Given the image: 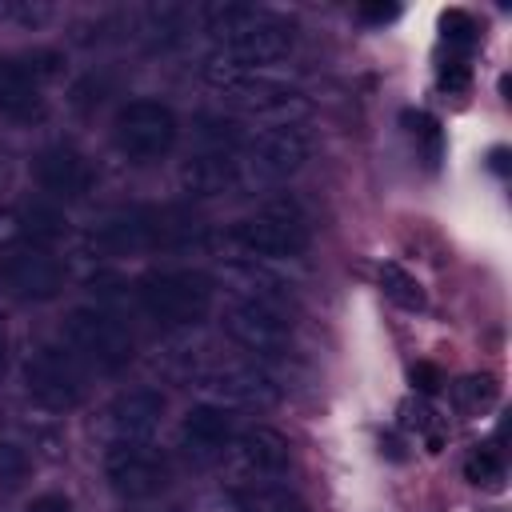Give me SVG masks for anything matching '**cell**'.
I'll use <instances>...</instances> for the list:
<instances>
[{
  "instance_id": "obj_1",
  "label": "cell",
  "mask_w": 512,
  "mask_h": 512,
  "mask_svg": "<svg viewBox=\"0 0 512 512\" xmlns=\"http://www.w3.org/2000/svg\"><path fill=\"white\" fill-rule=\"evenodd\" d=\"M212 280L192 268L176 272H152L140 280V304L160 324H200L212 308Z\"/></svg>"
},
{
  "instance_id": "obj_2",
  "label": "cell",
  "mask_w": 512,
  "mask_h": 512,
  "mask_svg": "<svg viewBox=\"0 0 512 512\" xmlns=\"http://www.w3.org/2000/svg\"><path fill=\"white\" fill-rule=\"evenodd\" d=\"M308 160V144L300 136V128H264L252 140L240 144L236 152V184L248 188H268L288 180L292 172H300V164Z\"/></svg>"
},
{
  "instance_id": "obj_3",
  "label": "cell",
  "mask_w": 512,
  "mask_h": 512,
  "mask_svg": "<svg viewBox=\"0 0 512 512\" xmlns=\"http://www.w3.org/2000/svg\"><path fill=\"white\" fill-rule=\"evenodd\" d=\"M236 244L252 260H292L308 248V224L292 200H272L256 216L236 224Z\"/></svg>"
},
{
  "instance_id": "obj_4",
  "label": "cell",
  "mask_w": 512,
  "mask_h": 512,
  "mask_svg": "<svg viewBox=\"0 0 512 512\" xmlns=\"http://www.w3.org/2000/svg\"><path fill=\"white\" fill-rule=\"evenodd\" d=\"M64 340L76 356H84L92 368H104V372H116L132 360L128 328L100 308H72L64 320Z\"/></svg>"
},
{
  "instance_id": "obj_5",
  "label": "cell",
  "mask_w": 512,
  "mask_h": 512,
  "mask_svg": "<svg viewBox=\"0 0 512 512\" xmlns=\"http://www.w3.org/2000/svg\"><path fill=\"white\" fill-rule=\"evenodd\" d=\"M176 116L160 100H132L116 112V144L128 160L148 164L172 152L176 144Z\"/></svg>"
},
{
  "instance_id": "obj_6",
  "label": "cell",
  "mask_w": 512,
  "mask_h": 512,
  "mask_svg": "<svg viewBox=\"0 0 512 512\" xmlns=\"http://www.w3.org/2000/svg\"><path fill=\"white\" fill-rule=\"evenodd\" d=\"M104 476L112 492L128 500H144L168 484V460L148 440H112L104 452Z\"/></svg>"
},
{
  "instance_id": "obj_7",
  "label": "cell",
  "mask_w": 512,
  "mask_h": 512,
  "mask_svg": "<svg viewBox=\"0 0 512 512\" xmlns=\"http://www.w3.org/2000/svg\"><path fill=\"white\" fill-rule=\"evenodd\" d=\"M196 388H204L220 404H244V408H264L280 396L276 380L252 360H220V364L196 372Z\"/></svg>"
},
{
  "instance_id": "obj_8",
  "label": "cell",
  "mask_w": 512,
  "mask_h": 512,
  "mask_svg": "<svg viewBox=\"0 0 512 512\" xmlns=\"http://www.w3.org/2000/svg\"><path fill=\"white\" fill-rule=\"evenodd\" d=\"M224 332L248 348L252 356H276L292 344V320L276 308H260V304H248V300H236L224 308Z\"/></svg>"
},
{
  "instance_id": "obj_9",
  "label": "cell",
  "mask_w": 512,
  "mask_h": 512,
  "mask_svg": "<svg viewBox=\"0 0 512 512\" xmlns=\"http://www.w3.org/2000/svg\"><path fill=\"white\" fill-rule=\"evenodd\" d=\"M0 280L8 284V292L24 300H52L64 288V264L48 248L24 244L0 260Z\"/></svg>"
},
{
  "instance_id": "obj_10",
  "label": "cell",
  "mask_w": 512,
  "mask_h": 512,
  "mask_svg": "<svg viewBox=\"0 0 512 512\" xmlns=\"http://www.w3.org/2000/svg\"><path fill=\"white\" fill-rule=\"evenodd\" d=\"M24 380H28V392L44 408H56V412L80 404V396H84V376L76 372L72 356L56 352V348L32 352L28 364H24Z\"/></svg>"
},
{
  "instance_id": "obj_11",
  "label": "cell",
  "mask_w": 512,
  "mask_h": 512,
  "mask_svg": "<svg viewBox=\"0 0 512 512\" xmlns=\"http://www.w3.org/2000/svg\"><path fill=\"white\" fill-rule=\"evenodd\" d=\"M160 220L164 212L152 208H128V212H112L96 232L92 244L108 256H128V252H144L160 244Z\"/></svg>"
},
{
  "instance_id": "obj_12",
  "label": "cell",
  "mask_w": 512,
  "mask_h": 512,
  "mask_svg": "<svg viewBox=\"0 0 512 512\" xmlns=\"http://www.w3.org/2000/svg\"><path fill=\"white\" fill-rule=\"evenodd\" d=\"M224 280L232 284V292H240V300H248V304H260V308H276V312H292L296 308V292H292V284L280 276V272H272L264 260H232V264H224Z\"/></svg>"
},
{
  "instance_id": "obj_13",
  "label": "cell",
  "mask_w": 512,
  "mask_h": 512,
  "mask_svg": "<svg viewBox=\"0 0 512 512\" xmlns=\"http://www.w3.org/2000/svg\"><path fill=\"white\" fill-rule=\"evenodd\" d=\"M36 176H40V188L52 192L56 200H80L92 188V168L72 148H48L36 160Z\"/></svg>"
},
{
  "instance_id": "obj_14",
  "label": "cell",
  "mask_w": 512,
  "mask_h": 512,
  "mask_svg": "<svg viewBox=\"0 0 512 512\" xmlns=\"http://www.w3.org/2000/svg\"><path fill=\"white\" fill-rule=\"evenodd\" d=\"M232 452H236L240 468H248V472H256V476H276V472H284V468L292 464L288 440H284L276 428H268V424H256V428H248V432H236Z\"/></svg>"
},
{
  "instance_id": "obj_15",
  "label": "cell",
  "mask_w": 512,
  "mask_h": 512,
  "mask_svg": "<svg viewBox=\"0 0 512 512\" xmlns=\"http://www.w3.org/2000/svg\"><path fill=\"white\" fill-rule=\"evenodd\" d=\"M160 416H164V400H160V392H148V388L124 392L108 408L116 440H152V432L160 428Z\"/></svg>"
},
{
  "instance_id": "obj_16",
  "label": "cell",
  "mask_w": 512,
  "mask_h": 512,
  "mask_svg": "<svg viewBox=\"0 0 512 512\" xmlns=\"http://www.w3.org/2000/svg\"><path fill=\"white\" fill-rule=\"evenodd\" d=\"M184 440H188V452L216 456L236 440V420L224 404H196L184 416Z\"/></svg>"
},
{
  "instance_id": "obj_17",
  "label": "cell",
  "mask_w": 512,
  "mask_h": 512,
  "mask_svg": "<svg viewBox=\"0 0 512 512\" xmlns=\"http://www.w3.org/2000/svg\"><path fill=\"white\" fill-rule=\"evenodd\" d=\"M180 180L192 196H220V192L236 188V152H212L208 148L184 164Z\"/></svg>"
},
{
  "instance_id": "obj_18",
  "label": "cell",
  "mask_w": 512,
  "mask_h": 512,
  "mask_svg": "<svg viewBox=\"0 0 512 512\" xmlns=\"http://www.w3.org/2000/svg\"><path fill=\"white\" fill-rule=\"evenodd\" d=\"M240 512H308L304 500L288 488V484H272V480H256L232 492Z\"/></svg>"
},
{
  "instance_id": "obj_19",
  "label": "cell",
  "mask_w": 512,
  "mask_h": 512,
  "mask_svg": "<svg viewBox=\"0 0 512 512\" xmlns=\"http://www.w3.org/2000/svg\"><path fill=\"white\" fill-rule=\"evenodd\" d=\"M36 108V80L24 64L16 60H0V112L24 116Z\"/></svg>"
},
{
  "instance_id": "obj_20",
  "label": "cell",
  "mask_w": 512,
  "mask_h": 512,
  "mask_svg": "<svg viewBox=\"0 0 512 512\" xmlns=\"http://www.w3.org/2000/svg\"><path fill=\"white\" fill-rule=\"evenodd\" d=\"M64 216L56 212V208H48V204H28L24 212H20V236L28 240V244H36V248H48L52 240H60L64 236Z\"/></svg>"
},
{
  "instance_id": "obj_21",
  "label": "cell",
  "mask_w": 512,
  "mask_h": 512,
  "mask_svg": "<svg viewBox=\"0 0 512 512\" xmlns=\"http://www.w3.org/2000/svg\"><path fill=\"white\" fill-rule=\"evenodd\" d=\"M380 288H384V296L388 300H396L400 308H408V312H420L424 304H428V296H424V284L412 276V272H404L400 264H380Z\"/></svg>"
},
{
  "instance_id": "obj_22",
  "label": "cell",
  "mask_w": 512,
  "mask_h": 512,
  "mask_svg": "<svg viewBox=\"0 0 512 512\" xmlns=\"http://www.w3.org/2000/svg\"><path fill=\"white\" fill-rule=\"evenodd\" d=\"M464 480H468V484H480V488H500V480H504L500 456H496L492 448L468 452V460H464Z\"/></svg>"
},
{
  "instance_id": "obj_23",
  "label": "cell",
  "mask_w": 512,
  "mask_h": 512,
  "mask_svg": "<svg viewBox=\"0 0 512 512\" xmlns=\"http://www.w3.org/2000/svg\"><path fill=\"white\" fill-rule=\"evenodd\" d=\"M400 120L408 124L412 140H420V144H424V156H428V164L436 168V164H440V124H436L428 112H412V108H408Z\"/></svg>"
},
{
  "instance_id": "obj_24",
  "label": "cell",
  "mask_w": 512,
  "mask_h": 512,
  "mask_svg": "<svg viewBox=\"0 0 512 512\" xmlns=\"http://www.w3.org/2000/svg\"><path fill=\"white\" fill-rule=\"evenodd\" d=\"M496 376H468V380H460L456 384V400H460V408H472V412H480V408H488L492 400H496Z\"/></svg>"
},
{
  "instance_id": "obj_25",
  "label": "cell",
  "mask_w": 512,
  "mask_h": 512,
  "mask_svg": "<svg viewBox=\"0 0 512 512\" xmlns=\"http://www.w3.org/2000/svg\"><path fill=\"white\" fill-rule=\"evenodd\" d=\"M28 476V456L20 444L0 440V484H20Z\"/></svg>"
},
{
  "instance_id": "obj_26",
  "label": "cell",
  "mask_w": 512,
  "mask_h": 512,
  "mask_svg": "<svg viewBox=\"0 0 512 512\" xmlns=\"http://www.w3.org/2000/svg\"><path fill=\"white\" fill-rule=\"evenodd\" d=\"M440 28H444V36H448L452 44H472V40H476V20H472L464 8H448V12L440 16Z\"/></svg>"
},
{
  "instance_id": "obj_27",
  "label": "cell",
  "mask_w": 512,
  "mask_h": 512,
  "mask_svg": "<svg viewBox=\"0 0 512 512\" xmlns=\"http://www.w3.org/2000/svg\"><path fill=\"white\" fill-rule=\"evenodd\" d=\"M412 384H416V392L436 396V392H440V384H444V372H440L432 360H416V364H412Z\"/></svg>"
},
{
  "instance_id": "obj_28",
  "label": "cell",
  "mask_w": 512,
  "mask_h": 512,
  "mask_svg": "<svg viewBox=\"0 0 512 512\" xmlns=\"http://www.w3.org/2000/svg\"><path fill=\"white\" fill-rule=\"evenodd\" d=\"M360 16H364L368 24H388V20H396V16H400V8H396V4L368 0V4H360Z\"/></svg>"
},
{
  "instance_id": "obj_29",
  "label": "cell",
  "mask_w": 512,
  "mask_h": 512,
  "mask_svg": "<svg viewBox=\"0 0 512 512\" xmlns=\"http://www.w3.org/2000/svg\"><path fill=\"white\" fill-rule=\"evenodd\" d=\"M440 84H444V88H452V92L468 88V68H464L460 60H452V64H440Z\"/></svg>"
},
{
  "instance_id": "obj_30",
  "label": "cell",
  "mask_w": 512,
  "mask_h": 512,
  "mask_svg": "<svg viewBox=\"0 0 512 512\" xmlns=\"http://www.w3.org/2000/svg\"><path fill=\"white\" fill-rule=\"evenodd\" d=\"M428 416H432V408H428V404H412V400L404 404V424H408V428L428 432V428H432V420H428Z\"/></svg>"
},
{
  "instance_id": "obj_31",
  "label": "cell",
  "mask_w": 512,
  "mask_h": 512,
  "mask_svg": "<svg viewBox=\"0 0 512 512\" xmlns=\"http://www.w3.org/2000/svg\"><path fill=\"white\" fill-rule=\"evenodd\" d=\"M28 512H76V508L64 496H40V500L28 504Z\"/></svg>"
},
{
  "instance_id": "obj_32",
  "label": "cell",
  "mask_w": 512,
  "mask_h": 512,
  "mask_svg": "<svg viewBox=\"0 0 512 512\" xmlns=\"http://www.w3.org/2000/svg\"><path fill=\"white\" fill-rule=\"evenodd\" d=\"M380 448L388 452V460H404V448H400V440H396V436H384V440H380Z\"/></svg>"
},
{
  "instance_id": "obj_33",
  "label": "cell",
  "mask_w": 512,
  "mask_h": 512,
  "mask_svg": "<svg viewBox=\"0 0 512 512\" xmlns=\"http://www.w3.org/2000/svg\"><path fill=\"white\" fill-rule=\"evenodd\" d=\"M492 168H496V172H508V152H504V148L492 152Z\"/></svg>"
},
{
  "instance_id": "obj_34",
  "label": "cell",
  "mask_w": 512,
  "mask_h": 512,
  "mask_svg": "<svg viewBox=\"0 0 512 512\" xmlns=\"http://www.w3.org/2000/svg\"><path fill=\"white\" fill-rule=\"evenodd\" d=\"M4 356H8V336H4V324H0V368H4Z\"/></svg>"
}]
</instances>
